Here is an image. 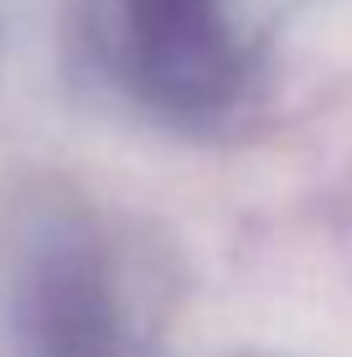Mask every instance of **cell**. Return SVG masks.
Wrapping results in <instances>:
<instances>
[{"mask_svg": "<svg viewBox=\"0 0 352 357\" xmlns=\"http://www.w3.org/2000/svg\"><path fill=\"white\" fill-rule=\"evenodd\" d=\"M99 68L171 119H208L244 89V47L223 0H83Z\"/></svg>", "mask_w": 352, "mask_h": 357, "instance_id": "cell-1", "label": "cell"}]
</instances>
